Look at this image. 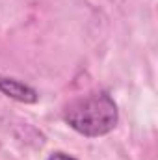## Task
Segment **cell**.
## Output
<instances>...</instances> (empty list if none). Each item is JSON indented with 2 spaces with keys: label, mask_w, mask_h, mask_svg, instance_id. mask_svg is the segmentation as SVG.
Masks as SVG:
<instances>
[{
  "label": "cell",
  "mask_w": 158,
  "mask_h": 160,
  "mask_svg": "<svg viewBox=\"0 0 158 160\" xmlns=\"http://www.w3.org/2000/svg\"><path fill=\"white\" fill-rule=\"evenodd\" d=\"M65 123L82 136L97 138L112 132L119 121V110L106 91H95L73 101L65 108Z\"/></svg>",
  "instance_id": "6da1fadb"
},
{
  "label": "cell",
  "mask_w": 158,
  "mask_h": 160,
  "mask_svg": "<svg viewBox=\"0 0 158 160\" xmlns=\"http://www.w3.org/2000/svg\"><path fill=\"white\" fill-rule=\"evenodd\" d=\"M0 91L6 97L19 101V102H24V104H34L39 99V95L34 88H30L28 84H22L15 78H0Z\"/></svg>",
  "instance_id": "7a4b0ae2"
},
{
  "label": "cell",
  "mask_w": 158,
  "mask_h": 160,
  "mask_svg": "<svg viewBox=\"0 0 158 160\" xmlns=\"http://www.w3.org/2000/svg\"><path fill=\"white\" fill-rule=\"evenodd\" d=\"M47 160H77V158H73L71 155H65V153H60L58 151V153H52Z\"/></svg>",
  "instance_id": "3957f363"
}]
</instances>
